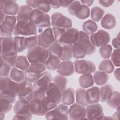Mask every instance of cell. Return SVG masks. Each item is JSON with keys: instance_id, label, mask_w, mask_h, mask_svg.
Returning <instances> with one entry per match:
<instances>
[{"instance_id": "obj_35", "label": "cell", "mask_w": 120, "mask_h": 120, "mask_svg": "<svg viewBox=\"0 0 120 120\" xmlns=\"http://www.w3.org/2000/svg\"><path fill=\"white\" fill-rule=\"evenodd\" d=\"M113 91V87L110 84H104L100 89V100L101 102H106L110 95Z\"/></svg>"}, {"instance_id": "obj_58", "label": "cell", "mask_w": 120, "mask_h": 120, "mask_svg": "<svg viewBox=\"0 0 120 120\" xmlns=\"http://www.w3.org/2000/svg\"><path fill=\"white\" fill-rule=\"evenodd\" d=\"M80 2L82 3L81 4H82V5L89 7L90 6H91L92 5V4L94 2V0H81Z\"/></svg>"}, {"instance_id": "obj_64", "label": "cell", "mask_w": 120, "mask_h": 120, "mask_svg": "<svg viewBox=\"0 0 120 120\" xmlns=\"http://www.w3.org/2000/svg\"><path fill=\"white\" fill-rule=\"evenodd\" d=\"M105 119H113L112 117H111L110 116H103V118H102V120H105Z\"/></svg>"}, {"instance_id": "obj_13", "label": "cell", "mask_w": 120, "mask_h": 120, "mask_svg": "<svg viewBox=\"0 0 120 120\" xmlns=\"http://www.w3.org/2000/svg\"><path fill=\"white\" fill-rule=\"evenodd\" d=\"M1 52L0 55L10 56L17 55L13 37H0Z\"/></svg>"}, {"instance_id": "obj_60", "label": "cell", "mask_w": 120, "mask_h": 120, "mask_svg": "<svg viewBox=\"0 0 120 120\" xmlns=\"http://www.w3.org/2000/svg\"><path fill=\"white\" fill-rule=\"evenodd\" d=\"M0 23H1L4 20L6 15L3 10H0Z\"/></svg>"}, {"instance_id": "obj_3", "label": "cell", "mask_w": 120, "mask_h": 120, "mask_svg": "<svg viewBox=\"0 0 120 120\" xmlns=\"http://www.w3.org/2000/svg\"><path fill=\"white\" fill-rule=\"evenodd\" d=\"M15 114L13 120H27L32 119V114L30 110V101L26 99H19L13 107Z\"/></svg>"}, {"instance_id": "obj_52", "label": "cell", "mask_w": 120, "mask_h": 120, "mask_svg": "<svg viewBox=\"0 0 120 120\" xmlns=\"http://www.w3.org/2000/svg\"><path fill=\"white\" fill-rule=\"evenodd\" d=\"M52 29L53 36L54 37L55 42L59 43L62 36H63L66 31V30L61 29V28H57V27H52Z\"/></svg>"}, {"instance_id": "obj_4", "label": "cell", "mask_w": 120, "mask_h": 120, "mask_svg": "<svg viewBox=\"0 0 120 120\" xmlns=\"http://www.w3.org/2000/svg\"><path fill=\"white\" fill-rule=\"evenodd\" d=\"M49 56L47 49L39 45L28 50L27 57L32 64H45L46 61Z\"/></svg>"}, {"instance_id": "obj_15", "label": "cell", "mask_w": 120, "mask_h": 120, "mask_svg": "<svg viewBox=\"0 0 120 120\" xmlns=\"http://www.w3.org/2000/svg\"><path fill=\"white\" fill-rule=\"evenodd\" d=\"M46 69L45 64H30L29 68L24 71L25 79L31 83H34Z\"/></svg>"}, {"instance_id": "obj_25", "label": "cell", "mask_w": 120, "mask_h": 120, "mask_svg": "<svg viewBox=\"0 0 120 120\" xmlns=\"http://www.w3.org/2000/svg\"><path fill=\"white\" fill-rule=\"evenodd\" d=\"M4 8L3 11L6 15L15 16L19 9V6L15 0H3Z\"/></svg>"}, {"instance_id": "obj_24", "label": "cell", "mask_w": 120, "mask_h": 120, "mask_svg": "<svg viewBox=\"0 0 120 120\" xmlns=\"http://www.w3.org/2000/svg\"><path fill=\"white\" fill-rule=\"evenodd\" d=\"M27 5L32 9H38L41 11L47 13L51 10V7L48 3V1L27 0Z\"/></svg>"}, {"instance_id": "obj_9", "label": "cell", "mask_w": 120, "mask_h": 120, "mask_svg": "<svg viewBox=\"0 0 120 120\" xmlns=\"http://www.w3.org/2000/svg\"><path fill=\"white\" fill-rule=\"evenodd\" d=\"M68 107L63 103H60L53 109L48 111L45 117L47 120H66L69 119Z\"/></svg>"}, {"instance_id": "obj_26", "label": "cell", "mask_w": 120, "mask_h": 120, "mask_svg": "<svg viewBox=\"0 0 120 120\" xmlns=\"http://www.w3.org/2000/svg\"><path fill=\"white\" fill-rule=\"evenodd\" d=\"M33 9L27 5L21 6L19 8L17 14V22L29 21L30 14Z\"/></svg>"}, {"instance_id": "obj_28", "label": "cell", "mask_w": 120, "mask_h": 120, "mask_svg": "<svg viewBox=\"0 0 120 120\" xmlns=\"http://www.w3.org/2000/svg\"><path fill=\"white\" fill-rule=\"evenodd\" d=\"M120 94L119 91H113L109 96L106 102L108 106L119 111Z\"/></svg>"}, {"instance_id": "obj_32", "label": "cell", "mask_w": 120, "mask_h": 120, "mask_svg": "<svg viewBox=\"0 0 120 120\" xmlns=\"http://www.w3.org/2000/svg\"><path fill=\"white\" fill-rule=\"evenodd\" d=\"M62 46L59 42H54L47 49L49 55L58 58L60 60L62 53Z\"/></svg>"}, {"instance_id": "obj_51", "label": "cell", "mask_w": 120, "mask_h": 120, "mask_svg": "<svg viewBox=\"0 0 120 120\" xmlns=\"http://www.w3.org/2000/svg\"><path fill=\"white\" fill-rule=\"evenodd\" d=\"M18 56L17 55L14 56H6L0 55V58H1L4 62L9 65L12 68L15 66Z\"/></svg>"}, {"instance_id": "obj_61", "label": "cell", "mask_w": 120, "mask_h": 120, "mask_svg": "<svg viewBox=\"0 0 120 120\" xmlns=\"http://www.w3.org/2000/svg\"><path fill=\"white\" fill-rule=\"evenodd\" d=\"M112 119L114 120L119 119V111H116L112 115Z\"/></svg>"}, {"instance_id": "obj_47", "label": "cell", "mask_w": 120, "mask_h": 120, "mask_svg": "<svg viewBox=\"0 0 120 120\" xmlns=\"http://www.w3.org/2000/svg\"><path fill=\"white\" fill-rule=\"evenodd\" d=\"M0 75L2 77H8L11 70V67L4 62L2 59L0 58Z\"/></svg>"}, {"instance_id": "obj_53", "label": "cell", "mask_w": 120, "mask_h": 120, "mask_svg": "<svg viewBox=\"0 0 120 120\" xmlns=\"http://www.w3.org/2000/svg\"><path fill=\"white\" fill-rule=\"evenodd\" d=\"M120 49H115L113 50V52L111 54V60L112 63L117 67H119L120 66Z\"/></svg>"}, {"instance_id": "obj_21", "label": "cell", "mask_w": 120, "mask_h": 120, "mask_svg": "<svg viewBox=\"0 0 120 120\" xmlns=\"http://www.w3.org/2000/svg\"><path fill=\"white\" fill-rule=\"evenodd\" d=\"M68 116L71 120L86 119L85 107L77 103L72 104L68 109Z\"/></svg>"}, {"instance_id": "obj_54", "label": "cell", "mask_w": 120, "mask_h": 120, "mask_svg": "<svg viewBox=\"0 0 120 120\" xmlns=\"http://www.w3.org/2000/svg\"><path fill=\"white\" fill-rule=\"evenodd\" d=\"M114 1L113 0H98V2L99 4L101 6H102L104 7L108 8L111 6H112L113 3H114Z\"/></svg>"}, {"instance_id": "obj_46", "label": "cell", "mask_w": 120, "mask_h": 120, "mask_svg": "<svg viewBox=\"0 0 120 120\" xmlns=\"http://www.w3.org/2000/svg\"><path fill=\"white\" fill-rule=\"evenodd\" d=\"M112 48L110 45L107 44L100 47L99 52L101 57L105 59L109 58L112 53Z\"/></svg>"}, {"instance_id": "obj_11", "label": "cell", "mask_w": 120, "mask_h": 120, "mask_svg": "<svg viewBox=\"0 0 120 120\" xmlns=\"http://www.w3.org/2000/svg\"><path fill=\"white\" fill-rule=\"evenodd\" d=\"M16 23L15 16L6 15L4 21L0 23V37H11Z\"/></svg>"}, {"instance_id": "obj_22", "label": "cell", "mask_w": 120, "mask_h": 120, "mask_svg": "<svg viewBox=\"0 0 120 120\" xmlns=\"http://www.w3.org/2000/svg\"><path fill=\"white\" fill-rule=\"evenodd\" d=\"M56 71L60 75L62 76H71L75 72L74 63L71 60L62 61L60 63Z\"/></svg>"}, {"instance_id": "obj_23", "label": "cell", "mask_w": 120, "mask_h": 120, "mask_svg": "<svg viewBox=\"0 0 120 120\" xmlns=\"http://www.w3.org/2000/svg\"><path fill=\"white\" fill-rule=\"evenodd\" d=\"M86 99L89 105L98 103L100 101V89L93 86L86 90Z\"/></svg>"}, {"instance_id": "obj_20", "label": "cell", "mask_w": 120, "mask_h": 120, "mask_svg": "<svg viewBox=\"0 0 120 120\" xmlns=\"http://www.w3.org/2000/svg\"><path fill=\"white\" fill-rule=\"evenodd\" d=\"M79 36L78 30L75 28H71L66 30L60 41L62 46L71 47L76 41Z\"/></svg>"}, {"instance_id": "obj_44", "label": "cell", "mask_w": 120, "mask_h": 120, "mask_svg": "<svg viewBox=\"0 0 120 120\" xmlns=\"http://www.w3.org/2000/svg\"><path fill=\"white\" fill-rule=\"evenodd\" d=\"M0 112L5 113L9 112L12 108V103L8 99L0 96Z\"/></svg>"}, {"instance_id": "obj_38", "label": "cell", "mask_w": 120, "mask_h": 120, "mask_svg": "<svg viewBox=\"0 0 120 120\" xmlns=\"http://www.w3.org/2000/svg\"><path fill=\"white\" fill-rule=\"evenodd\" d=\"M52 82L59 88L62 93L66 89L68 79L64 76L57 75L52 78Z\"/></svg>"}, {"instance_id": "obj_49", "label": "cell", "mask_w": 120, "mask_h": 120, "mask_svg": "<svg viewBox=\"0 0 120 120\" xmlns=\"http://www.w3.org/2000/svg\"><path fill=\"white\" fill-rule=\"evenodd\" d=\"M72 57L75 59H81L85 57L86 54L77 46L73 45L71 47Z\"/></svg>"}, {"instance_id": "obj_19", "label": "cell", "mask_w": 120, "mask_h": 120, "mask_svg": "<svg viewBox=\"0 0 120 120\" xmlns=\"http://www.w3.org/2000/svg\"><path fill=\"white\" fill-rule=\"evenodd\" d=\"M33 93V86L31 82L24 80L19 83V90L17 94L18 99H26L30 101Z\"/></svg>"}, {"instance_id": "obj_34", "label": "cell", "mask_w": 120, "mask_h": 120, "mask_svg": "<svg viewBox=\"0 0 120 120\" xmlns=\"http://www.w3.org/2000/svg\"><path fill=\"white\" fill-rule=\"evenodd\" d=\"M98 26L93 21L89 20L85 21L82 25L83 31L88 35H91L98 30Z\"/></svg>"}, {"instance_id": "obj_48", "label": "cell", "mask_w": 120, "mask_h": 120, "mask_svg": "<svg viewBox=\"0 0 120 120\" xmlns=\"http://www.w3.org/2000/svg\"><path fill=\"white\" fill-rule=\"evenodd\" d=\"M90 9L89 8L82 5L79 12L75 15V16L80 20H83L89 17L90 16Z\"/></svg>"}, {"instance_id": "obj_37", "label": "cell", "mask_w": 120, "mask_h": 120, "mask_svg": "<svg viewBox=\"0 0 120 120\" xmlns=\"http://www.w3.org/2000/svg\"><path fill=\"white\" fill-rule=\"evenodd\" d=\"M76 102L84 107H87L89 104L86 99V90L84 88H79L75 91Z\"/></svg>"}, {"instance_id": "obj_39", "label": "cell", "mask_w": 120, "mask_h": 120, "mask_svg": "<svg viewBox=\"0 0 120 120\" xmlns=\"http://www.w3.org/2000/svg\"><path fill=\"white\" fill-rule=\"evenodd\" d=\"M60 60L58 58L49 55L45 63V66L48 70L50 71H55L57 70L60 63Z\"/></svg>"}, {"instance_id": "obj_40", "label": "cell", "mask_w": 120, "mask_h": 120, "mask_svg": "<svg viewBox=\"0 0 120 120\" xmlns=\"http://www.w3.org/2000/svg\"><path fill=\"white\" fill-rule=\"evenodd\" d=\"M104 14L105 11L103 8L98 6H95L91 9L90 17L92 21L98 22L103 18Z\"/></svg>"}, {"instance_id": "obj_43", "label": "cell", "mask_w": 120, "mask_h": 120, "mask_svg": "<svg viewBox=\"0 0 120 120\" xmlns=\"http://www.w3.org/2000/svg\"><path fill=\"white\" fill-rule=\"evenodd\" d=\"M14 38V42L18 52H21L26 49L24 45L25 37L15 36Z\"/></svg>"}, {"instance_id": "obj_8", "label": "cell", "mask_w": 120, "mask_h": 120, "mask_svg": "<svg viewBox=\"0 0 120 120\" xmlns=\"http://www.w3.org/2000/svg\"><path fill=\"white\" fill-rule=\"evenodd\" d=\"M73 45L78 47L87 55H91L96 51V47L91 44L89 35L83 31H79L78 39Z\"/></svg>"}, {"instance_id": "obj_36", "label": "cell", "mask_w": 120, "mask_h": 120, "mask_svg": "<svg viewBox=\"0 0 120 120\" xmlns=\"http://www.w3.org/2000/svg\"><path fill=\"white\" fill-rule=\"evenodd\" d=\"M98 69L103 72L107 74H111L112 73L114 69V65L111 60L106 59L102 60L99 65Z\"/></svg>"}, {"instance_id": "obj_17", "label": "cell", "mask_w": 120, "mask_h": 120, "mask_svg": "<svg viewBox=\"0 0 120 120\" xmlns=\"http://www.w3.org/2000/svg\"><path fill=\"white\" fill-rule=\"evenodd\" d=\"M55 42L52 29H45L38 35V45L45 48H48Z\"/></svg>"}, {"instance_id": "obj_56", "label": "cell", "mask_w": 120, "mask_h": 120, "mask_svg": "<svg viewBox=\"0 0 120 120\" xmlns=\"http://www.w3.org/2000/svg\"><path fill=\"white\" fill-rule=\"evenodd\" d=\"M59 4L60 7L62 8H67L73 2L71 0H58Z\"/></svg>"}, {"instance_id": "obj_63", "label": "cell", "mask_w": 120, "mask_h": 120, "mask_svg": "<svg viewBox=\"0 0 120 120\" xmlns=\"http://www.w3.org/2000/svg\"><path fill=\"white\" fill-rule=\"evenodd\" d=\"M5 118V113L1 112L0 113V120H3Z\"/></svg>"}, {"instance_id": "obj_59", "label": "cell", "mask_w": 120, "mask_h": 120, "mask_svg": "<svg viewBox=\"0 0 120 120\" xmlns=\"http://www.w3.org/2000/svg\"><path fill=\"white\" fill-rule=\"evenodd\" d=\"M114 75L115 78L118 81H120V68H118L115 69L114 72Z\"/></svg>"}, {"instance_id": "obj_41", "label": "cell", "mask_w": 120, "mask_h": 120, "mask_svg": "<svg viewBox=\"0 0 120 120\" xmlns=\"http://www.w3.org/2000/svg\"><path fill=\"white\" fill-rule=\"evenodd\" d=\"M30 63L29 62L27 56L20 55L18 56L15 67L22 71H26L29 68L30 66Z\"/></svg>"}, {"instance_id": "obj_57", "label": "cell", "mask_w": 120, "mask_h": 120, "mask_svg": "<svg viewBox=\"0 0 120 120\" xmlns=\"http://www.w3.org/2000/svg\"><path fill=\"white\" fill-rule=\"evenodd\" d=\"M112 44L113 47L115 49H120V38H114L112 40Z\"/></svg>"}, {"instance_id": "obj_30", "label": "cell", "mask_w": 120, "mask_h": 120, "mask_svg": "<svg viewBox=\"0 0 120 120\" xmlns=\"http://www.w3.org/2000/svg\"><path fill=\"white\" fill-rule=\"evenodd\" d=\"M9 77L12 80L20 83L25 80L24 71L18 69L15 67H13L9 75Z\"/></svg>"}, {"instance_id": "obj_2", "label": "cell", "mask_w": 120, "mask_h": 120, "mask_svg": "<svg viewBox=\"0 0 120 120\" xmlns=\"http://www.w3.org/2000/svg\"><path fill=\"white\" fill-rule=\"evenodd\" d=\"M19 83L12 80L9 77H0V96L13 104L17 97Z\"/></svg>"}, {"instance_id": "obj_50", "label": "cell", "mask_w": 120, "mask_h": 120, "mask_svg": "<svg viewBox=\"0 0 120 120\" xmlns=\"http://www.w3.org/2000/svg\"><path fill=\"white\" fill-rule=\"evenodd\" d=\"M62 53L60 60L62 61L70 60L72 58V54L71 47L68 46H62Z\"/></svg>"}, {"instance_id": "obj_12", "label": "cell", "mask_w": 120, "mask_h": 120, "mask_svg": "<svg viewBox=\"0 0 120 120\" xmlns=\"http://www.w3.org/2000/svg\"><path fill=\"white\" fill-rule=\"evenodd\" d=\"M51 22V25L53 27L61 28L66 30L72 28V26L71 20L59 12H56L52 15Z\"/></svg>"}, {"instance_id": "obj_45", "label": "cell", "mask_w": 120, "mask_h": 120, "mask_svg": "<svg viewBox=\"0 0 120 120\" xmlns=\"http://www.w3.org/2000/svg\"><path fill=\"white\" fill-rule=\"evenodd\" d=\"M81 6L82 4L80 1H73V2L68 7V11L72 15L75 16L79 12Z\"/></svg>"}, {"instance_id": "obj_14", "label": "cell", "mask_w": 120, "mask_h": 120, "mask_svg": "<svg viewBox=\"0 0 120 120\" xmlns=\"http://www.w3.org/2000/svg\"><path fill=\"white\" fill-rule=\"evenodd\" d=\"M62 94L59 88L52 82L45 93L47 102L51 105L57 106L61 102Z\"/></svg>"}, {"instance_id": "obj_16", "label": "cell", "mask_w": 120, "mask_h": 120, "mask_svg": "<svg viewBox=\"0 0 120 120\" xmlns=\"http://www.w3.org/2000/svg\"><path fill=\"white\" fill-rule=\"evenodd\" d=\"M91 44L96 47H101L107 45L110 41L109 34L103 30H99L90 37Z\"/></svg>"}, {"instance_id": "obj_33", "label": "cell", "mask_w": 120, "mask_h": 120, "mask_svg": "<svg viewBox=\"0 0 120 120\" xmlns=\"http://www.w3.org/2000/svg\"><path fill=\"white\" fill-rule=\"evenodd\" d=\"M80 86L82 88H88L93 85L94 81L91 74H84L81 75L79 79Z\"/></svg>"}, {"instance_id": "obj_42", "label": "cell", "mask_w": 120, "mask_h": 120, "mask_svg": "<svg viewBox=\"0 0 120 120\" xmlns=\"http://www.w3.org/2000/svg\"><path fill=\"white\" fill-rule=\"evenodd\" d=\"M24 45L26 49L28 50L38 45V36L34 35L25 37Z\"/></svg>"}, {"instance_id": "obj_10", "label": "cell", "mask_w": 120, "mask_h": 120, "mask_svg": "<svg viewBox=\"0 0 120 120\" xmlns=\"http://www.w3.org/2000/svg\"><path fill=\"white\" fill-rule=\"evenodd\" d=\"M75 71L79 74H92L96 71L95 64L89 60L77 59L74 61Z\"/></svg>"}, {"instance_id": "obj_5", "label": "cell", "mask_w": 120, "mask_h": 120, "mask_svg": "<svg viewBox=\"0 0 120 120\" xmlns=\"http://www.w3.org/2000/svg\"><path fill=\"white\" fill-rule=\"evenodd\" d=\"M29 21L39 29H46L51 25V18L48 14L38 9H33L31 11Z\"/></svg>"}, {"instance_id": "obj_18", "label": "cell", "mask_w": 120, "mask_h": 120, "mask_svg": "<svg viewBox=\"0 0 120 120\" xmlns=\"http://www.w3.org/2000/svg\"><path fill=\"white\" fill-rule=\"evenodd\" d=\"M104 116L102 106L98 103L89 105L86 108V118L88 120H102Z\"/></svg>"}, {"instance_id": "obj_6", "label": "cell", "mask_w": 120, "mask_h": 120, "mask_svg": "<svg viewBox=\"0 0 120 120\" xmlns=\"http://www.w3.org/2000/svg\"><path fill=\"white\" fill-rule=\"evenodd\" d=\"M52 81L51 74L49 71L42 73L33 83V91L37 94H45L46 90Z\"/></svg>"}, {"instance_id": "obj_1", "label": "cell", "mask_w": 120, "mask_h": 120, "mask_svg": "<svg viewBox=\"0 0 120 120\" xmlns=\"http://www.w3.org/2000/svg\"><path fill=\"white\" fill-rule=\"evenodd\" d=\"M30 101L32 114L38 116L45 115L48 111L57 106L47 102L45 94H37L34 92Z\"/></svg>"}, {"instance_id": "obj_31", "label": "cell", "mask_w": 120, "mask_h": 120, "mask_svg": "<svg viewBox=\"0 0 120 120\" xmlns=\"http://www.w3.org/2000/svg\"><path fill=\"white\" fill-rule=\"evenodd\" d=\"M93 76L94 82L98 86L105 84L107 82L109 78L108 74L101 71H95Z\"/></svg>"}, {"instance_id": "obj_27", "label": "cell", "mask_w": 120, "mask_h": 120, "mask_svg": "<svg viewBox=\"0 0 120 120\" xmlns=\"http://www.w3.org/2000/svg\"><path fill=\"white\" fill-rule=\"evenodd\" d=\"M75 100V90L72 88L66 89L62 94V103L68 105L74 104Z\"/></svg>"}, {"instance_id": "obj_62", "label": "cell", "mask_w": 120, "mask_h": 120, "mask_svg": "<svg viewBox=\"0 0 120 120\" xmlns=\"http://www.w3.org/2000/svg\"><path fill=\"white\" fill-rule=\"evenodd\" d=\"M4 3L3 0H0V10H3L4 8Z\"/></svg>"}, {"instance_id": "obj_7", "label": "cell", "mask_w": 120, "mask_h": 120, "mask_svg": "<svg viewBox=\"0 0 120 120\" xmlns=\"http://www.w3.org/2000/svg\"><path fill=\"white\" fill-rule=\"evenodd\" d=\"M13 33L15 36L25 37L37 35V28L30 21L17 22Z\"/></svg>"}, {"instance_id": "obj_55", "label": "cell", "mask_w": 120, "mask_h": 120, "mask_svg": "<svg viewBox=\"0 0 120 120\" xmlns=\"http://www.w3.org/2000/svg\"><path fill=\"white\" fill-rule=\"evenodd\" d=\"M48 4L50 5L51 8H52L54 9H57L60 8L58 0H47Z\"/></svg>"}, {"instance_id": "obj_29", "label": "cell", "mask_w": 120, "mask_h": 120, "mask_svg": "<svg viewBox=\"0 0 120 120\" xmlns=\"http://www.w3.org/2000/svg\"><path fill=\"white\" fill-rule=\"evenodd\" d=\"M116 23V21L114 16L111 14H106L102 18L101 21V26L107 30L113 28Z\"/></svg>"}]
</instances>
